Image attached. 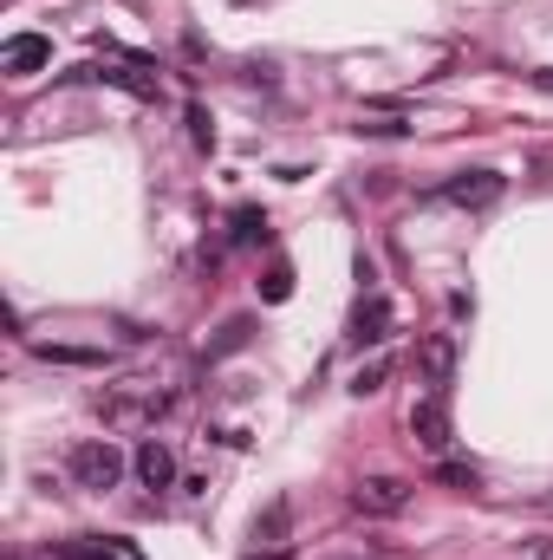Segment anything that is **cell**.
I'll list each match as a JSON object with an SVG mask.
<instances>
[{
  "label": "cell",
  "mask_w": 553,
  "mask_h": 560,
  "mask_svg": "<svg viewBox=\"0 0 553 560\" xmlns=\"http://www.w3.org/2000/svg\"><path fill=\"white\" fill-rule=\"evenodd\" d=\"M65 476H72L78 489L104 496V489H117V483H124V450H117L111 437H85V444H72V450H65Z\"/></svg>",
  "instance_id": "cell-1"
},
{
  "label": "cell",
  "mask_w": 553,
  "mask_h": 560,
  "mask_svg": "<svg viewBox=\"0 0 553 560\" xmlns=\"http://www.w3.org/2000/svg\"><path fill=\"white\" fill-rule=\"evenodd\" d=\"M169 405H176V398H169V391H156V385H143V391H111V398H98L104 424H117V431H130V424H156V418H163Z\"/></svg>",
  "instance_id": "cell-2"
},
{
  "label": "cell",
  "mask_w": 553,
  "mask_h": 560,
  "mask_svg": "<svg viewBox=\"0 0 553 560\" xmlns=\"http://www.w3.org/2000/svg\"><path fill=\"white\" fill-rule=\"evenodd\" d=\"M411 444H424L430 457L450 450V391H430L411 405Z\"/></svg>",
  "instance_id": "cell-3"
},
{
  "label": "cell",
  "mask_w": 553,
  "mask_h": 560,
  "mask_svg": "<svg viewBox=\"0 0 553 560\" xmlns=\"http://www.w3.org/2000/svg\"><path fill=\"white\" fill-rule=\"evenodd\" d=\"M352 509L372 515V522H391V515L411 509V483H398V476H365V483L352 489Z\"/></svg>",
  "instance_id": "cell-4"
},
{
  "label": "cell",
  "mask_w": 553,
  "mask_h": 560,
  "mask_svg": "<svg viewBox=\"0 0 553 560\" xmlns=\"http://www.w3.org/2000/svg\"><path fill=\"white\" fill-rule=\"evenodd\" d=\"M502 189H508V176H495V170H463V176H450V183L437 189V202H456V209H489V202H502Z\"/></svg>",
  "instance_id": "cell-5"
},
{
  "label": "cell",
  "mask_w": 553,
  "mask_h": 560,
  "mask_svg": "<svg viewBox=\"0 0 553 560\" xmlns=\"http://www.w3.org/2000/svg\"><path fill=\"white\" fill-rule=\"evenodd\" d=\"M0 65H7L13 78H33V72L52 65V39H46V33H13V39L0 46Z\"/></svg>",
  "instance_id": "cell-6"
},
{
  "label": "cell",
  "mask_w": 553,
  "mask_h": 560,
  "mask_svg": "<svg viewBox=\"0 0 553 560\" xmlns=\"http://www.w3.org/2000/svg\"><path fill=\"white\" fill-rule=\"evenodd\" d=\"M391 320H398V313H391L385 294H359V307H352V333H345V339H352V346H385Z\"/></svg>",
  "instance_id": "cell-7"
},
{
  "label": "cell",
  "mask_w": 553,
  "mask_h": 560,
  "mask_svg": "<svg viewBox=\"0 0 553 560\" xmlns=\"http://www.w3.org/2000/svg\"><path fill=\"white\" fill-rule=\"evenodd\" d=\"M130 470H137V483H143V489H169V483H176V457H169V444H156V437H143V444H137Z\"/></svg>",
  "instance_id": "cell-8"
},
{
  "label": "cell",
  "mask_w": 553,
  "mask_h": 560,
  "mask_svg": "<svg viewBox=\"0 0 553 560\" xmlns=\"http://www.w3.org/2000/svg\"><path fill=\"white\" fill-rule=\"evenodd\" d=\"M417 365H424V378H430L437 391H450V378H456V339H450V333H430V339L417 346Z\"/></svg>",
  "instance_id": "cell-9"
},
{
  "label": "cell",
  "mask_w": 553,
  "mask_h": 560,
  "mask_svg": "<svg viewBox=\"0 0 553 560\" xmlns=\"http://www.w3.org/2000/svg\"><path fill=\"white\" fill-rule=\"evenodd\" d=\"M59 560H143L137 555V542H124V535H78V542H65Z\"/></svg>",
  "instance_id": "cell-10"
},
{
  "label": "cell",
  "mask_w": 553,
  "mask_h": 560,
  "mask_svg": "<svg viewBox=\"0 0 553 560\" xmlns=\"http://www.w3.org/2000/svg\"><path fill=\"white\" fill-rule=\"evenodd\" d=\"M85 78H98V85H117V91H130V98H143V104H156V98H163V85H156V78H143V72H124V65H85Z\"/></svg>",
  "instance_id": "cell-11"
},
{
  "label": "cell",
  "mask_w": 553,
  "mask_h": 560,
  "mask_svg": "<svg viewBox=\"0 0 553 560\" xmlns=\"http://www.w3.org/2000/svg\"><path fill=\"white\" fill-rule=\"evenodd\" d=\"M33 352H39L46 365H85V372H98V365H104V346H65V339H33Z\"/></svg>",
  "instance_id": "cell-12"
},
{
  "label": "cell",
  "mask_w": 553,
  "mask_h": 560,
  "mask_svg": "<svg viewBox=\"0 0 553 560\" xmlns=\"http://www.w3.org/2000/svg\"><path fill=\"white\" fill-rule=\"evenodd\" d=\"M228 241H235V248H254V241H267V215L241 202V209L228 215Z\"/></svg>",
  "instance_id": "cell-13"
},
{
  "label": "cell",
  "mask_w": 553,
  "mask_h": 560,
  "mask_svg": "<svg viewBox=\"0 0 553 560\" xmlns=\"http://www.w3.org/2000/svg\"><path fill=\"white\" fill-rule=\"evenodd\" d=\"M437 483H443V489L476 496V489H482V470H476V463H456V457H437Z\"/></svg>",
  "instance_id": "cell-14"
},
{
  "label": "cell",
  "mask_w": 553,
  "mask_h": 560,
  "mask_svg": "<svg viewBox=\"0 0 553 560\" xmlns=\"http://www.w3.org/2000/svg\"><path fill=\"white\" fill-rule=\"evenodd\" d=\"M248 333H254V320H228V326H222V339L209 346V365H215V359H228V352H241V346H248Z\"/></svg>",
  "instance_id": "cell-15"
},
{
  "label": "cell",
  "mask_w": 553,
  "mask_h": 560,
  "mask_svg": "<svg viewBox=\"0 0 553 560\" xmlns=\"http://www.w3.org/2000/svg\"><path fill=\"white\" fill-rule=\"evenodd\" d=\"M287 294H293V267H287V261H274V267H267V281H261V300H267V307H280Z\"/></svg>",
  "instance_id": "cell-16"
},
{
  "label": "cell",
  "mask_w": 553,
  "mask_h": 560,
  "mask_svg": "<svg viewBox=\"0 0 553 560\" xmlns=\"http://www.w3.org/2000/svg\"><path fill=\"white\" fill-rule=\"evenodd\" d=\"M385 378H391V359H372V365H359V372H352V391H359V398H372V391H385Z\"/></svg>",
  "instance_id": "cell-17"
},
{
  "label": "cell",
  "mask_w": 553,
  "mask_h": 560,
  "mask_svg": "<svg viewBox=\"0 0 553 560\" xmlns=\"http://www.w3.org/2000/svg\"><path fill=\"white\" fill-rule=\"evenodd\" d=\"M189 144H196V150H215V117H209L202 104H189Z\"/></svg>",
  "instance_id": "cell-18"
},
{
  "label": "cell",
  "mask_w": 553,
  "mask_h": 560,
  "mask_svg": "<svg viewBox=\"0 0 553 560\" xmlns=\"http://www.w3.org/2000/svg\"><path fill=\"white\" fill-rule=\"evenodd\" d=\"M280 535H287V502H274V509L254 522V542H280Z\"/></svg>",
  "instance_id": "cell-19"
},
{
  "label": "cell",
  "mask_w": 553,
  "mask_h": 560,
  "mask_svg": "<svg viewBox=\"0 0 553 560\" xmlns=\"http://www.w3.org/2000/svg\"><path fill=\"white\" fill-rule=\"evenodd\" d=\"M404 117H359V137H404Z\"/></svg>",
  "instance_id": "cell-20"
},
{
  "label": "cell",
  "mask_w": 553,
  "mask_h": 560,
  "mask_svg": "<svg viewBox=\"0 0 553 560\" xmlns=\"http://www.w3.org/2000/svg\"><path fill=\"white\" fill-rule=\"evenodd\" d=\"M535 85H541V91H553V65H548V72H535Z\"/></svg>",
  "instance_id": "cell-21"
}]
</instances>
